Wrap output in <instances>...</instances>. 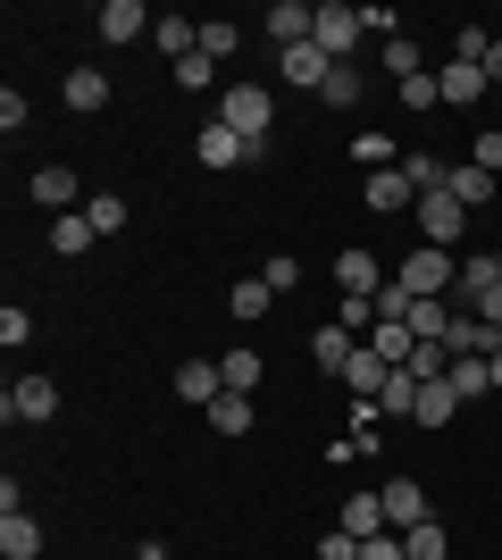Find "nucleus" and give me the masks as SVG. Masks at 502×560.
<instances>
[{
  "label": "nucleus",
  "mask_w": 502,
  "mask_h": 560,
  "mask_svg": "<svg viewBox=\"0 0 502 560\" xmlns=\"http://www.w3.org/2000/svg\"><path fill=\"white\" fill-rule=\"evenodd\" d=\"M335 284H343L352 302H377V293H385V277H377V259H369V252H343V259H335Z\"/></svg>",
  "instance_id": "obj_12"
},
{
  "label": "nucleus",
  "mask_w": 502,
  "mask_h": 560,
  "mask_svg": "<svg viewBox=\"0 0 502 560\" xmlns=\"http://www.w3.org/2000/svg\"><path fill=\"white\" fill-rule=\"evenodd\" d=\"M210 75H218V59H201V50H192L185 68H176V84H185V93H201V84H210Z\"/></svg>",
  "instance_id": "obj_42"
},
{
  "label": "nucleus",
  "mask_w": 502,
  "mask_h": 560,
  "mask_svg": "<svg viewBox=\"0 0 502 560\" xmlns=\"http://www.w3.org/2000/svg\"><path fill=\"white\" fill-rule=\"evenodd\" d=\"M360 25H369V34H385V43H402V18H394V9H360Z\"/></svg>",
  "instance_id": "obj_43"
},
{
  "label": "nucleus",
  "mask_w": 502,
  "mask_h": 560,
  "mask_svg": "<svg viewBox=\"0 0 502 560\" xmlns=\"http://www.w3.org/2000/svg\"><path fill=\"white\" fill-rule=\"evenodd\" d=\"M435 101H453V109H469V101H486V68H469V59H453V68L435 75Z\"/></svg>",
  "instance_id": "obj_15"
},
{
  "label": "nucleus",
  "mask_w": 502,
  "mask_h": 560,
  "mask_svg": "<svg viewBox=\"0 0 502 560\" xmlns=\"http://www.w3.org/2000/svg\"><path fill=\"white\" fill-rule=\"evenodd\" d=\"M453 410H460V394L435 376V385H419V427H453Z\"/></svg>",
  "instance_id": "obj_28"
},
{
  "label": "nucleus",
  "mask_w": 502,
  "mask_h": 560,
  "mask_svg": "<svg viewBox=\"0 0 502 560\" xmlns=\"http://www.w3.org/2000/svg\"><path fill=\"white\" fill-rule=\"evenodd\" d=\"M394 284H402L410 302H435V293H453L460 284V268H453V252H435V243H419V252L394 268Z\"/></svg>",
  "instance_id": "obj_2"
},
{
  "label": "nucleus",
  "mask_w": 502,
  "mask_h": 560,
  "mask_svg": "<svg viewBox=\"0 0 502 560\" xmlns=\"http://www.w3.org/2000/svg\"><path fill=\"white\" fill-rule=\"evenodd\" d=\"M25 335H34V318H25V310H17V302H9V310H0V343L17 351V343H25Z\"/></svg>",
  "instance_id": "obj_41"
},
{
  "label": "nucleus",
  "mask_w": 502,
  "mask_h": 560,
  "mask_svg": "<svg viewBox=\"0 0 502 560\" xmlns=\"http://www.w3.org/2000/svg\"><path fill=\"white\" fill-rule=\"evenodd\" d=\"M277 59H285V84H311V93L327 84V68H335L318 43H293V50H277Z\"/></svg>",
  "instance_id": "obj_19"
},
{
  "label": "nucleus",
  "mask_w": 502,
  "mask_h": 560,
  "mask_svg": "<svg viewBox=\"0 0 502 560\" xmlns=\"http://www.w3.org/2000/svg\"><path fill=\"white\" fill-rule=\"evenodd\" d=\"M494 277H502V252H494Z\"/></svg>",
  "instance_id": "obj_50"
},
{
  "label": "nucleus",
  "mask_w": 502,
  "mask_h": 560,
  "mask_svg": "<svg viewBox=\"0 0 502 560\" xmlns=\"http://www.w3.org/2000/svg\"><path fill=\"white\" fill-rule=\"evenodd\" d=\"M352 351H360V335H343V327H318V335H311V360H318L327 376H343V360H352Z\"/></svg>",
  "instance_id": "obj_25"
},
{
  "label": "nucleus",
  "mask_w": 502,
  "mask_h": 560,
  "mask_svg": "<svg viewBox=\"0 0 502 560\" xmlns=\"http://www.w3.org/2000/svg\"><path fill=\"white\" fill-rule=\"evenodd\" d=\"M369 351H377L385 369H402L410 351H419V335H410V318H377V327H369Z\"/></svg>",
  "instance_id": "obj_16"
},
{
  "label": "nucleus",
  "mask_w": 502,
  "mask_h": 560,
  "mask_svg": "<svg viewBox=\"0 0 502 560\" xmlns=\"http://www.w3.org/2000/svg\"><path fill=\"white\" fill-rule=\"evenodd\" d=\"M226 50H235V25H226V18L201 25V59H226Z\"/></svg>",
  "instance_id": "obj_39"
},
{
  "label": "nucleus",
  "mask_w": 502,
  "mask_h": 560,
  "mask_svg": "<svg viewBox=\"0 0 502 560\" xmlns=\"http://www.w3.org/2000/svg\"><path fill=\"white\" fill-rule=\"evenodd\" d=\"M444 385H453L460 401H478V394H494V369H486V360H453V369H444Z\"/></svg>",
  "instance_id": "obj_29"
},
{
  "label": "nucleus",
  "mask_w": 502,
  "mask_h": 560,
  "mask_svg": "<svg viewBox=\"0 0 502 560\" xmlns=\"http://www.w3.org/2000/svg\"><path fill=\"white\" fill-rule=\"evenodd\" d=\"M59 101H68L75 117H93V109H109V75H101V68H75L68 84H59Z\"/></svg>",
  "instance_id": "obj_13"
},
{
  "label": "nucleus",
  "mask_w": 502,
  "mask_h": 560,
  "mask_svg": "<svg viewBox=\"0 0 502 560\" xmlns=\"http://www.w3.org/2000/svg\"><path fill=\"white\" fill-rule=\"evenodd\" d=\"M352 34H360V9H343V0H318V34H311V43L327 50L335 68L352 59Z\"/></svg>",
  "instance_id": "obj_4"
},
{
  "label": "nucleus",
  "mask_w": 502,
  "mask_h": 560,
  "mask_svg": "<svg viewBox=\"0 0 502 560\" xmlns=\"http://www.w3.org/2000/svg\"><path fill=\"white\" fill-rule=\"evenodd\" d=\"M343 536H360V544H369V536H394L377 493H352V502H343Z\"/></svg>",
  "instance_id": "obj_21"
},
{
  "label": "nucleus",
  "mask_w": 502,
  "mask_h": 560,
  "mask_svg": "<svg viewBox=\"0 0 502 560\" xmlns=\"http://www.w3.org/2000/svg\"><path fill=\"white\" fill-rule=\"evenodd\" d=\"M218 376H226V394H260L268 360H260V351H218Z\"/></svg>",
  "instance_id": "obj_20"
},
{
  "label": "nucleus",
  "mask_w": 502,
  "mask_h": 560,
  "mask_svg": "<svg viewBox=\"0 0 502 560\" xmlns=\"http://www.w3.org/2000/svg\"><path fill=\"white\" fill-rule=\"evenodd\" d=\"M486 84H502V34L486 43Z\"/></svg>",
  "instance_id": "obj_47"
},
{
  "label": "nucleus",
  "mask_w": 502,
  "mask_h": 560,
  "mask_svg": "<svg viewBox=\"0 0 502 560\" xmlns=\"http://www.w3.org/2000/svg\"><path fill=\"white\" fill-rule=\"evenodd\" d=\"M0 410H9V427H17V419H50V410H59V385H50V376H17Z\"/></svg>",
  "instance_id": "obj_7"
},
{
  "label": "nucleus",
  "mask_w": 502,
  "mask_h": 560,
  "mask_svg": "<svg viewBox=\"0 0 502 560\" xmlns=\"http://www.w3.org/2000/svg\"><path fill=\"white\" fill-rule=\"evenodd\" d=\"M318 101H327V109H352V101H360V68H352V59H343V68H327Z\"/></svg>",
  "instance_id": "obj_33"
},
{
  "label": "nucleus",
  "mask_w": 502,
  "mask_h": 560,
  "mask_svg": "<svg viewBox=\"0 0 502 560\" xmlns=\"http://www.w3.org/2000/svg\"><path fill=\"white\" fill-rule=\"evenodd\" d=\"M360 560H410V552H402V536H369V544H360Z\"/></svg>",
  "instance_id": "obj_44"
},
{
  "label": "nucleus",
  "mask_w": 502,
  "mask_h": 560,
  "mask_svg": "<svg viewBox=\"0 0 502 560\" xmlns=\"http://www.w3.org/2000/svg\"><path fill=\"white\" fill-rule=\"evenodd\" d=\"M135 560H167V552H160V544H143V552H135Z\"/></svg>",
  "instance_id": "obj_49"
},
{
  "label": "nucleus",
  "mask_w": 502,
  "mask_h": 560,
  "mask_svg": "<svg viewBox=\"0 0 502 560\" xmlns=\"http://www.w3.org/2000/svg\"><path fill=\"white\" fill-rule=\"evenodd\" d=\"M444 192H453L460 210L478 218V210H486V201H494V167H478V160H460V167H453V176H444Z\"/></svg>",
  "instance_id": "obj_9"
},
{
  "label": "nucleus",
  "mask_w": 502,
  "mask_h": 560,
  "mask_svg": "<svg viewBox=\"0 0 502 560\" xmlns=\"http://www.w3.org/2000/svg\"><path fill=\"white\" fill-rule=\"evenodd\" d=\"M402 176H410V192L428 201V192H444V176H453V160H428V151H402Z\"/></svg>",
  "instance_id": "obj_27"
},
{
  "label": "nucleus",
  "mask_w": 502,
  "mask_h": 560,
  "mask_svg": "<svg viewBox=\"0 0 502 560\" xmlns=\"http://www.w3.org/2000/svg\"><path fill=\"white\" fill-rule=\"evenodd\" d=\"M176 394H185V401H201V410H210V401L226 394V376H218V360H185V369H176Z\"/></svg>",
  "instance_id": "obj_18"
},
{
  "label": "nucleus",
  "mask_w": 502,
  "mask_h": 560,
  "mask_svg": "<svg viewBox=\"0 0 502 560\" xmlns=\"http://www.w3.org/2000/svg\"><path fill=\"white\" fill-rule=\"evenodd\" d=\"M410 201V176L402 167H377V176H369V210H402Z\"/></svg>",
  "instance_id": "obj_32"
},
{
  "label": "nucleus",
  "mask_w": 502,
  "mask_h": 560,
  "mask_svg": "<svg viewBox=\"0 0 502 560\" xmlns=\"http://www.w3.org/2000/svg\"><path fill=\"white\" fill-rule=\"evenodd\" d=\"M385 68H394V84H402V75H419V43H410V34H402V43H385Z\"/></svg>",
  "instance_id": "obj_38"
},
{
  "label": "nucleus",
  "mask_w": 502,
  "mask_h": 560,
  "mask_svg": "<svg viewBox=\"0 0 502 560\" xmlns=\"http://www.w3.org/2000/svg\"><path fill=\"white\" fill-rule=\"evenodd\" d=\"M469 160H478V167H502V135H494V126L478 135V151H469Z\"/></svg>",
  "instance_id": "obj_46"
},
{
  "label": "nucleus",
  "mask_w": 502,
  "mask_h": 560,
  "mask_svg": "<svg viewBox=\"0 0 502 560\" xmlns=\"http://www.w3.org/2000/svg\"><path fill=\"white\" fill-rule=\"evenodd\" d=\"M419 234H428L435 252H453L460 234H469V210H460L453 192H428V201H419Z\"/></svg>",
  "instance_id": "obj_3"
},
{
  "label": "nucleus",
  "mask_w": 502,
  "mask_h": 560,
  "mask_svg": "<svg viewBox=\"0 0 502 560\" xmlns=\"http://www.w3.org/2000/svg\"><path fill=\"white\" fill-rule=\"evenodd\" d=\"M260 277H268V293H293V284H302V268H293V259L277 252V259H268V268H260Z\"/></svg>",
  "instance_id": "obj_40"
},
{
  "label": "nucleus",
  "mask_w": 502,
  "mask_h": 560,
  "mask_svg": "<svg viewBox=\"0 0 502 560\" xmlns=\"http://www.w3.org/2000/svg\"><path fill=\"white\" fill-rule=\"evenodd\" d=\"M268 117H277V93H268V84H226V93H218V126H235L260 160H268Z\"/></svg>",
  "instance_id": "obj_1"
},
{
  "label": "nucleus",
  "mask_w": 502,
  "mask_h": 560,
  "mask_svg": "<svg viewBox=\"0 0 502 560\" xmlns=\"http://www.w3.org/2000/svg\"><path fill=\"white\" fill-rule=\"evenodd\" d=\"M377 410H385V419H419V376L394 369V376H385V394H377Z\"/></svg>",
  "instance_id": "obj_26"
},
{
  "label": "nucleus",
  "mask_w": 502,
  "mask_h": 560,
  "mask_svg": "<svg viewBox=\"0 0 502 560\" xmlns=\"http://www.w3.org/2000/svg\"><path fill=\"white\" fill-rule=\"evenodd\" d=\"M268 302H277V293H268V277H243L235 293H226V310H235L243 327H252V318H268Z\"/></svg>",
  "instance_id": "obj_30"
},
{
  "label": "nucleus",
  "mask_w": 502,
  "mask_h": 560,
  "mask_svg": "<svg viewBox=\"0 0 502 560\" xmlns=\"http://www.w3.org/2000/svg\"><path fill=\"white\" fill-rule=\"evenodd\" d=\"M151 43H160L167 59H176V68H185L192 50H201V25H192V18H160V25H151Z\"/></svg>",
  "instance_id": "obj_23"
},
{
  "label": "nucleus",
  "mask_w": 502,
  "mask_h": 560,
  "mask_svg": "<svg viewBox=\"0 0 502 560\" xmlns=\"http://www.w3.org/2000/svg\"><path fill=\"white\" fill-rule=\"evenodd\" d=\"M210 427H218V435H252V427H260L252 394H218V401H210Z\"/></svg>",
  "instance_id": "obj_24"
},
{
  "label": "nucleus",
  "mask_w": 502,
  "mask_h": 560,
  "mask_svg": "<svg viewBox=\"0 0 502 560\" xmlns=\"http://www.w3.org/2000/svg\"><path fill=\"white\" fill-rule=\"evenodd\" d=\"M93 243H101V234H93V218H84V210H68V218H50V252H59V259H75V252H93Z\"/></svg>",
  "instance_id": "obj_22"
},
{
  "label": "nucleus",
  "mask_w": 502,
  "mask_h": 560,
  "mask_svg": "<svg viewBox=\"0 0 502 560\" xmlns=\"http://www.w3.org/2000/svg\"><path fill=\"white\" fill-rule=\"evenodd\" d=\"M394 101H402V109H435V75H428V68L402 75V84H394Z\"/></svg>",
  "instance_id": "obj_37"
},
{
  "label": "nucleus",
  "mask_w": 502,
  "mask_h": 560,
  "mask_svg": "<svg viewBox=\"0 0 502 560\" xmlns=\"http://www.w3.org/2000/svg\"><path fill=\"white\" fill-rule=\"evenodd\" d=\"M352 160L369 167V176H377V167H402V151H394L385 135H360V142H352Z\"/></svg>",
  "instance_id": "obj_35"
},
{
  "label": "nucleus",
  "mask_w": 502,
  "mask_h": 560,
  "mask_svg": "<svg viewBox=\"0 0 502 560\" xmlns=\"http://www.w3.org/2000/svg\"><path fill=\"white\" fill-rule=\"evenodd\" d=\"M486 369H494V394H502V351H494V360H486Z\"/></svg>",
  "instance_id": "obj_48"
},
{
  "label": "nucleus",
  "mask_w": 502,
  "mask_h": 560,
  "mask_svg": "<svg viewBox=\"0 0 502 560\" xmlns=\"http://www.w3.org/2000/svg\"><path fill=\"white\" fill-rule=\"evenodd\" d=\"M34 201H43L50 218H68V210H75V167H68V160L34 167Z\"/></svg>",
  "instance_id": "obj_10"
},
{
  "label": "nucleus",
  "mask_w": 502,
  "mask_h": 560,
  "mask_svg": "<svg viewBox=\"0 0 502 560\" xmlns=\"http://www.w3.org/2000/svg\"><path fill=\"white\" fill-rule=\"evenodd\" d=\"M268 34H277V50L311 43V34H318V9H311V0H277V9H268Z\"/></svg>",
  "instance_id": "obj_8"
},
{
  "label": "nucleus",
  "mask_w": 502,
  "mask_h": 560,
  "mask_svg": "<svg viewBox=\"0 0 502 560\" xmlns=\"http://www.w3.org/2000/svg\"><path fill=\"white\" fill-rule=\"evenodd\" d=\"M402 552H410V560H444V552H453V536H444V518H419V527L402 536Z\"/></svg>",
  "instance_id": "obj_31"
},
{
  "label": "nucleus",
  "mask_w": 502,
  "mask_h": 560,
  "mask_svg": "<svg viewBox=\"0 0 502 560\" xmlns=\"http://www.w3.org/2000/svg\"><path fill=\"white\" fill-rule=\"evenodd\" d=\"M402 369L419 376V385H435V376L453 369V351H444V343H419V351H410V360H402Z\"/></svg>",
  "instance_id": "obj_34"
},
{
  "label": "nucleus",
  "mask_w": 502,
  "mask_h": 560,
  "mask_svg": "<svg viewBox=\"0 0 502 560\" xmlns=\"http://www.w3.org/2000/svg\"><path fill=\"white\" fill-rule=\"evenodd\" d=\"M84 218H93V234H118V226H126V201H118V192H93V201H84Z\"/></svg>",
  "instance_id": "obj_36"
},
{
  "label": "nucleus",
  "mask_w": 502,
  "mask_h": 560,
  "mask_svg": "<svg viewBox=\"0 0 502 560\" xmlns=\"http://www.w3.org/2000/svg\"><path fill=\"white\" fill-rule=\"evenodd\" d=\"M192 160H201V167H243V160H260V151H252L235 126H218V117H210V126L192 135Z\"/></svg>",
  "instance_id": "obj_5"
},
{
  "label": "nucleus",
  "mask_w": 502,
  "mask_h": 560,
  "mask_svg": "<svg viewBox=\"0 0 502 560\" xmlns=\"http://www.w3.org/2000/svg\"><path fill=\"white\" fill-rule=\"evenodd\" d=\"M34 552H43V527L25 511H0V560H34Z\"/></svg>",
  "instance_id": "obj_17"
},
{
  "label": "nucleus",
  "mask_w": 502,
  "mask_h": 560,
  "mask_svg": "<svg viewBox=\"0 0 502 560\" xmlns=\"http://www.w3.org/2000/svg\"><path fill=\"white\" fill-rule=\"evenodd\" d=\"M385 376H394V369H385V360H377L369 343H360L352 360H343V385H352V401H377V394H385Z\"/></svg>",
  "instance_id": "obj_14"
},
{
  "label": "nucleus",
  "mask_w": 502,
  "mask_h": 560,
  "mask_svg": "<svg viewBox=\"0 0 502 560\" xmlns=\"http://www.w3.org/2000/svg\"><path fill=\"white\" fill-rule=\"evenodd\" d=\"M318 560H360V536H343V527H335V536L318 544Z\"/></svg>",
  "instance_id": "obj_45"
},
{
  "label": "nucleus",
  "mask_w": 502,
  "mask_h": 560,
  "mask_svg": "<svg viewBox=\"0 0 502 560\" xmlns=\"http://www.w3.org/2000/svg\"><path fill=\"white\" fill-rule=\"evenodd\" d=\"M143 0H101V25H93V34H101V43H143Z\"/></svg>",
  "instance_id": "obj_11"
},
{
  "label": "nucleus",
  "mask_w": 502,
  "mask_h": 560,
  "mask_svg": "<svg viewBox=\"0 0 502 560\" xmlns=\"http://www.w3.org/2000/svg\"><path fill=\"white\" fill-rule=\"evenodd\" d=\"M377 502H385V527H394V536H410L419 518H435V511H428V493L410 486V477H394V486H377Z\"/></svg>",
  "instance_id": "obj_6"
}]
</instances>
